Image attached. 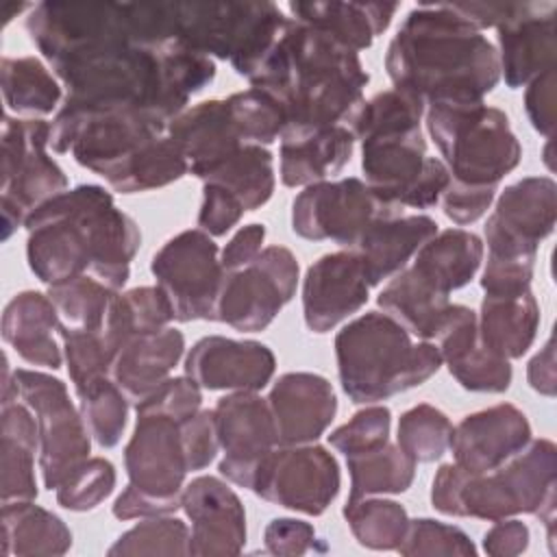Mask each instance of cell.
I'll list each match as a JSON object with an SVG mask.
<instances>
[{
    "label": "cell",
    "instance_id": "20",
    "mask_svg": "<svg viewBox=\"0 0 557 557\" xmlns=\"http://www.w3.org/2000/svg\"><path fill=\"white\" fill-rule=\"evenodd\" d=\"M181 509L191 522L189 555H237L246 544V511L218 476H196L183 487Z\"/></svg>",
    "mask_w": 557,
    "mask_h": 557
},
{
    "label": "cell",
    "instance_id": "11",
    "mask_svg": "<svg viewBox=\"0 0 557 557\" xmlns=\"http://www.w3.org/2000/svg\"><path fill=\"white\" fill-rule=\"evenodd\" d=\"M17 398L30 407L39 429V470L44 485L52 492L89 457L91 435L72 405L65 385L37 370H15Z\"/></svg>",
    "mask_w": 557,
    "mask_h": 557
},
{
    "label": "cell",
    "instance_id": "7",
    "mask_svg": "<svg viewBox=\"0 0 557 557\" xmlns=\"http://www.w3.org/2000/svg\"><path fill=\"white\" fill-rule=\"evenodd\" d=\"M170 41L196 54L228 59L239 76L250 78L287 17L274 2H168Z\"/></svg>",
    "mask_w": 557,
    "mask_h": 557
},
{
    "label": "cell",
    "instance_id": "57",
    "mask_svg": "<svg viewBox=\"0 0 557 557\" xmlns=\"http://www.w3.org/2000/svg\"><path fill=\"white\" fill-rule=\"evenodd\" d=\"M555 67L546 70L527 85L524 109L535 131L550 137L555 131Z\"/></svg>",
    "mask_w": 557,
    "mask_h": 557
},
{
    "label": "cell",
    "instance_id": "14",
    "mask_svg": "<svg viewBox=\"0 0 557 557\" xmlns=\"http://www.w3.org/2000/svg\"><path fill=\"white\" fill-rule=\"evenodd\" d=\"M150 272L168 296L174 320H213L222 265L218 246L200 228H187L168 239L152 257Z\"/></svg>",
    "mask_w": 557,
    "mask_h": 557
},
{
    "label": "cell",
    "instance_id": "56",
    "mask_svg": "<svg viewBox=\"0 0 557 557\" xmlns=\"http://www.w3.org/2000/svg\"><path fill=\"white\" fill-rule=\"evenodd\" d=\"M496 196V187H466L457 183H448L442 194V207L446 218H450L457 226H466L476 222L492 205Z\"/></svg>",
    "mask_w": 557,
    "mask_h": 557
},
{
    "label": "cell",
    "instance_id": "19",
    "mask_svg": "<svg viewBox=\"0 0 557 557\" xmlns=\"http://www.w3.org/2000/svg\"><path fill=\"white\" fill-rule=\"evenodd\" d=\"M274 352L255 339L207 335L185 357V376L202 389L259 392L274 376Z\"/></svg>",
    "mask_w": 557,
    "mask_h": 557
},
{
    "label": "cell",
    "instance_id": "62",
    "mask_svg": "<svg viewBox=\"0 0 557 557\" xmlns=\"http://www.w3.org/2000/svg\"><path fill=\"white\" fill-rule=\"evenodd\" d=\"M527 381L529 385L540 392L542 396H555V342L553 335L540 348V352L527 366Z\"/></svg>",
    "mask_w": 557,
    "mask_h": 557
},
{
    "label": "cell",
    "instance_id": "44",
    "mask_svg": "<svg viewBox=\"0 0 557 557\" xmlns=\"http://www.w3.org/2000/svg\"><path fill=\"white\" fill-rule=\"evenodd\" d=\"M63 342V357L74 389H83L98 379L109 376L111 363L120 350L109 331H57Z\"/></svg>",
    "mask_w": 557,
    "mask_h": 557
},
{
    "label": "cell",
    "instance_id": "37",
    "mask_svg": "<svg viewBox=\"0 0 557 557\" xmlns=\"http://www.w3.org/2000/svg\"><path fill=\"white\" fill-rule=\"evenodd\" d=\"M350 472L348 498L407 492L416 476V461L389 440L376 448L346 457Z\"/></svg>",
    "mask_w": 557,
    "mask_h": 557
},
{
    "label": "cell",
    "instance_id": "21",
    "mask_svg": "<svg viewBox=\"0 0 557 557\" xmlns=\"http://www.w3.org/2000/svg\"><path fill=\"white\" fill-rule=\"evenodd\" d=\"M370 285L359 257L350 250L322 255L302 281V315L313 333H326L368 302Z\"/></svg>",
    "mask_w": 557,
    "mask_h": 557
},
{
    "label": "cell",
    "instance_id": "41",
    "mask_svg": "<svg viewBox=\"0 0 557 557\" xmlns=\"http://www.w3.org/2000/svg\"><path fill=\"white\" fill-rule=\"evenodd\" d=\"M424 109L426 104L405 89L394 87L387 91H379L370 100H363L359 109L350 115V133L355 139L363 141L383 133L420 128Z\"/></svg>",
    "mask_w": 557,
    "mask_h": 557
},
{
    "label": "cell",
    "instance_id": "49",
    "mask_svg": "<svg viewBox=\"0 0 557 557\" xmlns=\"http://www.w3.org/2000/svg\"><path fill=\"white\" fill-rule=\"evenodd\" d=\"M392 413L385 405H372L357 411L348 422L337 426L329 442L333 448L344 453V457L376 448L389 440Z\"/></svg>",
    "mask_w": 557,
    "mask_h": 557
},
{
    "label": "cell",
    "instance_id": "60",
    "mask_svg": "<svg viewBox=\"0 0 557 557\" xmlns=\"http://www.w3.org/2000/svg\"><path fill=\"white\" fill-rule=\"evenodd\" d=\"M265 239V226L263 224H246L242 226L224 246L220 255V265L224 272L237 270L248 265L259 252L261 244Z\"/></svg>",
    "mask_w": 557,
    "mask_h": 557
},
{
    "label": "cell",
    "instance_id": "29",
    "mask_svg": "<svg viewBox=\"0 0 557 557\" xmlns=\"http://www.w3.org/2000/svg\"><path fill=\"white\" fill-rule=\"evenodd\" d=\"M26 403L2 400L0 409V498L2 505L35 500V453L39 448L37 418Z\"/></svg>",
    "mask_w": 557,
    "mask_h": 557
},
{
    "label": "cell",
    "instance_id": "46",
    "mask_svg": "<svg viewBox=\"0 0 557 557\" xmlns=\"http://www.w3.org/2000/svg\"><path fill=\"white\" fill-rule=\"evenodd\" d=\"M107 555H189V527L170 516L141 518L109 546Z\"/></svg>",
    "mask_w": 557,
    "mask_h": 557
},
{
    "label": "cell",
    "instance_id": "51",
    "mask_svg": "<svg viewBox=\"0 0 557 557\" xmlns=\"http://www.w3.org/2000/svg\"><path fill=\"white\" fill-rule=\"evenodd\" d=\"M202 394L200 385L191 381L189 376H176L168 379L154 394H150L146 400L135 405L137 411H157L172 416L176 420H185L200 411Z\"/></svg>",
    "mask_w": 557,
    "mask_h": 557
},
{
    "label": "cell",
    "instance_id": "4",
    "mask_svg": "<svg viewBox=\"0 0 557 557\" xmlns=\"http://www.w3.org/2000/svg\"><path fill=\"white\" fill-rule=\"evenodd\" d=\"M431 503L444 516L503 520L518 513L537 516L555 553L557 448L550 440L529 444L490 472H470L459 463H444L433 476Z\"/></svg>",
    "mask_w": 557,
    "mask_h": 557
},
{
    "label": "cell",
    "instance_id": "63",
    "mask_svg": "<svg viewBox=\"0 0 557 557\" xmlns=\"http://www.w3.org/2000/svg\"><path fill=\"white\" fill-rule=\"evenodd\" d=\"M24 9H28V4H7V11H4V22H9L11 17H13V13L17 11H24Z\"/></svg>",
    "mask_w": 557,
    "mask_h": 557
},
{
    "label": "cell",
    "instance_id": "42",
    "mask_svg": "<svg viewBox=\"0 0 557 557\" xmlns=\"http://www.w3.org/2000/svg\"><path fill=\"white\" fill-rule=\"evenodd\" d=\"M76 396L81 418L91 440L100 448L117 446L124 435L128 416V398L124 392L111 381V376H104L78 389Z\"/></svg>",
    "mask_w": 557,
    "mask_h": 557
},
{
    "label": "cell",
    "instance_id": "45",
    "mask_svg": "<svg viewBox=\"0 0 557 557\" xmlns=\"http://www.w3.org/2000/svg\"><path fill=\"white\" fill-rule=\"evenodd\" d=\"M244 144L268 146L283 137L287 117L274 96L250 87L226 98Z\"/></svg>",
    "mask_w": 557,
    "mask_h": 557
},
{
    "label": "cell",
    "instance_id": "48",
    "mask_svg": "<svg viewBox=\"0 0 557 557\" xmlns=\"http://www.w3.org/2000/svg\"><path fill=\"white\" fill-rule=\"evenodd\" d=\"M396 550L407 557H416V555L470 557V555H476V546L459 527L444 524L433 518L409 520L405 537Z\"/></svg>",
    "mask_w": 557,
    "mask_h": 557
},
{
    "label": "cell",
    "instance_id": "13",
    "mask_svg": "<svg viewBox=\"0 0 557 557\" xmlns=\"http://www.w3.org/2000/svg\"><path fill=\"white\" fill-rule=\"evenodd\" d=\"M366 181L348 176L307 185L292 202V231L309 242L331 239L350 250L359 235L381 215L398 213Z\"/></svg>",
    "mask_w": 557,
    "mask_h": 557
},
{
    "label": "cell",
    "instance_id": "54",
    "mask_svg": "<svg viewBox=\"0 0 557 557\" xmlns=\"http://www.w3.org/2000/svg\"><path fill=\"white\" fill-rule=\"evenodd\" d=\"M244 215L242 202L215 183H205L202 205L198 211V226L211 237L226 235Z\"/></svg>",
    "mask_w": 557,
    "mask_h": 557
},
{
    "label": "cell",
    "instance_id": "1",
    "mask_svg": "<svg viewBox=\"0 0 557 557\" xmlns=\"http://www.w3.org/2000/svg\"><path fill=\"white\" fill-rule=\"evenodd\" d=\"M24 226L28 268L48 287L91 272L117 292L141 244L137 222L100 185L65 189L28 213Z\"/></svg>",
    "mask_w": 557,
    "mask_h": 557
},
{
    "label": "cell",
    "instance_id": "25",
    "mask_svg": "<svg viewBox=\"0 0 557 557\" xmlns=\"http://www.w3.org/2000/svg\"><path fill=\"white\" fill-rule=\"evenodd\" d=\"M555 2H533L518 20L498 30L500 78L511 89L529 85L533 78L555 67Z\"/></svg>",
    "mask_w": 557,
    "mask_h": 557
},
{
    "label": "cell",
    "instance_id": "15",
    "mask_svg": "<svg viewBox=\"0 0 557 557\" xmlns=\"http://www.w3.org/2000/svg\"><path fill=\"white\" fill-rule=\"evenodd\" d=\"M250 492L272 505L320 516L339 492V466L318 444L274 446L263 459Z\"/></svg>",
    "mask_w": 557,
    "mask_h": 557
},
{
    "label": "cell",
    "instance_id": "40",
    "mask_svg": "<svg viewBox=\"0 0 557 557\" xmlns=\"http://www.w3.org/2000/svg\"><path fill=\"white\" fill-rule=\"evenodd\" d=\"M342 513L355 540L372 550H396L409 524L400 503L372 496L348 498Z\"/></svg>",
    "mask_w": 557,
    "mask_h": 557
},
{
    "label": "cell",
    "instance_id": "30",
    "mask_svg": "<svg viewBox=\"0 0 557 557\" xmlns=\"http://www.w3.org/2000/svg\"><path fill=\"white\" fill-rule=\"evenodd\" d=\"M292 20L311 26L359 54L381 35L398 4L387 2H289Z\"/></svg>",
    "mask_w": 557,
    "mask_h": 557
},
{
    "label": "cell",
    "instance_id": "35",
    "mask_svg": "<svg viewBox=\"0 0 557 557\" xmlns=\"http://www.w3.org/2000/svg\"><path fill=\"white\" fill-rule=\"evenodd\" d=\"M187 172L189 168L181 148L165 133L137 148L124 161L113 165L102 178L120 194H137L165 187Z\"/></svg>",
    "mask_w": 557,
    "mask_h": 557
},
{
    "label": "cell",
    "instance_id": "61",
    "mask_svg": "<svg viewBox=\"0 0 557 557\" xmlns=\"http://www.w3.org/2000/svg\"><path fill=\"white\" fill-rule=\"evenodd\" d=\"M181 503L161 500L139 494L135 487L126 485V490L113 503V516L117 520H135V518H154V516H170L176 511Z\"/></svg>",
    "mask_w": 557,
    "mask_h": 557
},
{
    "label": "cell",
    "instance_id": "33",
    "mask_svg": "<svg viewBox=\"0 0 557 557\" xmlns=\"http://www.w3.org/2000/svg\"><path fill=\"white\" fill-rule=\"evenodd\" d=\"M540 307L531 289L507 296H483L476 315L479 339L505 359L522 357L537 333Z\"/></svg>",
    "mask_w": 557,
    "mask_h": 557
},
{
    "label": "cell",
    "instance_id": "47",
    "mask_svg": "<svg viewBox=\"0 0 557 557\" xmlns=\"http://www.w3.org/2000/svg\"><path fill=\"white\" fill-rule=\"evenodd\" d=\"M115 487V468L104 457H87L54 490L57 503L67 511L96 509Z\"/></svg>",
    "mask_w": 557,
    "mask_h": 557
},
{
    "label": "cell",
    "instance_id": "32",
    "mask_svg": "<svg viewBox=\"0 0 557 557\" xmlns=\"http://www.w3.org/2000/svg\"><path fill=\"white\" fill-rule=\"evenodd\" d=\"M355 148L348 126H329L315 133L281 139V181L287 187H307L339 172Z\"/></svg>",
    "mask_w": 557,
    "mask_h": 557
},
{
    "label": "cell",
    "instance_id": "6",
    "mask_svg": "<svg viewBox=\"0 0 557 557\" xmlns=\"http://www.w3.org/2000/svg\"><path fill=\"white\" fill-rule=\"evenodd\" d=\"M379 294V307L420 339L440 335L450 292L470 283L483 261V242L463 228L437 231Z\"/></svg>",
    "mask_w": 557,
    "mask_h": 557
},
{
    "label": "cell",
    "instance_id": "17",
    "mask_svg": "<svg viewBox=\"0 0 557 557\" xmlns=\"http://www.w3.org/2000/svg\"><path fill=\"white\" fill-rule=\"evenodd\" d=\"M124 466L128 485L139 494L181 503L185 474L189 472L181 442V420L157 411H137L133 435L124 448Z\"/></svg>",
    "mask_w": 557,
    "mask_h": 557
},
{
    "label": "cell",
    "instance_id": "39",
    "mask_svg": "<svg viewBox=\"0 0 557 557\" xmlns=\"http://www.w3.org/2000/svg\"><path fill=\"white\" fill-rule=\"evenodd\" d=\"M115 289L87 274L50 285L48 296L59 315L57 331H98L104 324Z\"/></svg>",
    "mask_w": 557,
    "mask_h": 557
},
{
    "label": "cell",
    "instance_id": "9",
    "mask_svg": "<svg viewBox=\"0 0 557 557\" xmlns=\"http://www.w3.org/2000/svg\"><path fill=\"white\" fill-rule=\"evenodd\" d=\"M2 239L24 226L28 213L67 189V176L48 157L50 124L44 120H2Z\"/></svg>",
    "mask_w": 557,
    "mask_h": 557
},
{
    "label": "cell",
    "instance_id": "3",
    "mask_svg": "<svg viewBox=\"0 0 557 557\" xmlns=\"http://www.w3.org/2000/svg\"><path fill=\"white\" fill-rule=\"evenodd\" d=\"M248 81L283 107L287 117L283 137H298L348 122L363 102L370 76L357 52L311 26L287 20Z\"/></svg>",
    "mask_w": 557,
    "mask_h": 557
},
{
    "label": "cell",
    "instance_id": "38",
    "mask_svg": "<svg viewBox=\"0 0 557 557\" xmlns=\"http://www.w3.org/2000/svg\"><path fill=\"white\" fill-rule=\"evenodd\" d=\"M205 183L224 187L242 202L244 211H255L263 207L274 191L272 152L265 146L244 144L222 161Z\"/></svg>",
    "mask_w": 557,
    "mask_h": 557
},
{
    "label": "cell",
    "instance_id": "50",
    "mask_svg": "<svg viewBox=\"0 0 557 557\" xmlns=\"http://www.w3.org/2000/svg\"><path fill=\"white\" fill-rule=\"evenodd\" d=\"M122 300L133 335L161 331L174 320L172 305L157 285L128 289L122 294Z\"/></svg>",
    "mask_w": 557,
    "mask_h": 557
},
{
    "label": "cell",
    "instance_id": "28",
    "mask_svg": "<svg viewBox=\"0 0 557 557\" xmlns=\"http://www.w3.org/2000/svg\"><path fill=\"white\" fill-rule=\"evenodd\" d=\"M183 350L185 337L172 326L131 335L117 350L109 376L128 403L139 405L170 379Z\"/></svg>",
    "mask_w": 557,
    "mask_h": 557
},
{
    "label": "cell",
    "instance_id": "31",
    "mask_svg": "<svg viewBox=\"0 0 557 557\" xmlns=\"http://www.w3.org/2000/svg\"><path fill=\"white\" fill-rule=\"evenodd\" d=\"M59 329V315L48 294L20 292L2 313V339L30 366L61 368V350L52 337Z\"/></svg>",
    "mask_w": 557,
    "mask_h": 557
},
{
    "label": "cell",
    "instance_id": "34",
    "mask_svg": "<svg viewBox=\"0 0 557 557\" xmlns=\"http://www.w3.org/2000/svg\"><path fill=\"white\" fill-rule=\"evenodd\" d=\"M72 531L52 511L33 500L2 505V557L65 555Z\"/></svg>",
    "mask_w": 557,
    "mask_h": 557
},
{
    "label": "cell",
    "instance_id": "43",
    "mask_svg": "<svg viewBox=\"0 0 557 557\" xmlns=\"http://www.w3.org/2000/svg\"><path fill=\"white\" fill-rule=\"evenodd\" d=\"M450 437L453 422L442 409L429 403H420L398 418L396 444L416 463H431L440 459L450 448Z\"/></svg>",
    "mask_w": 557,
    "mask_h": 557
},
{
    "label": "cell",
    "instance_id": "23",
    "mask_svg": "<svg viewBox=\"0 0 557 557\" xmlns=\"http://www.w3.org/2000/svg\"><path fill=\"white\" fill-rule=\"evenodd\" d=\"M531 440L527 416L509 403H500L466 416L453 426L450 450L455 463L470 472H490L520 453Z\"/></svg>",
    "mask_w": 557,
    "mask_h": 557
},
{
    "label": "cell",
    "instance_id": "36",
    "mask_svg": "<svg viewBox=\"0 0 557 557\" xmlns=\"http://www.w3.org/2000/svg\"><path fill=\"white\" fill-rule=\"evenodd\" d=\"M2 98L15 117L39 120L57 109L61 87L35 57H4L0 63Z\"/></svg>",
    "mask_w": 557,
    "mask_h": 557
},
{
    "label": "cell",
    "instance_id": "53",
    "mask_svg": "<svg viewBox=\"0 0 557 557\" xmlns=\"http://www.w3.org/2000/svg\"><path fill=\"white\" fill-rule=\"evenodd\" d=\"M535 257H487L481 274L485 296H507L531 289Z\"/></svg>",
    "mask_w": 557,
    "mask_h": 557
},
{
    "label": "cell",
    "instance_id": "55",
    "mask_svg": "<svg viewBox=\"0 0 557 557\" xmlns=\"http://www.w3.org/2000/svg\"><path fill=\"white\" fill-rule=\"evenodd\" d=\"M263 544L270 555L298 557L313 548L315 531L298 518H274L263 529Z\"/></svg>",
    "mask_w": 557,
    "mask_h": 557
},
{
    "label": "cell",
    "instance_id": "5",
    "mask_svg": "<svg viewBox=\"0 0 557 557\" xmlns=\"http://www.w3.org/2000/svg\"><path fill=\"white\" fill-rule=\"evenodd\" d=\"M335 359L342 389L357 405L418 387L442 366L435 344H413L405 326L379 311L355 318L335 335Z\"/></svg>",
    "mask_w": 557,
    "mask_h": 557
},
{
    "label": "cell",
    "instance_id": "12",
    "mask_svg": "<svg viewBox=\"0 0 557 557\" xmlns=\"http://www.w3.org/2000/svg\"><path fill=\"white\" fill-rule=\"evenodd\" d=\"M298 261L285 246H268L244 268L222 274L213 320L242 333L270 326L276 313L294 298Z\"/></svg>",
    "mask_w": 557,
    "mask_h": 557
},
{
    "label": "cell",
    "instance_id": "24",
    "mask_svg": "<svg viewBox=\"0 0 557 557\" xmlns=\"http://www.w3.org/2000/svg\"><path fill=\"white\" fill-rule=\"evenodd\" d=\"M437 350L448 372L463 389L481 394H503L511 385L509 359L492 352L476 331V313L466 305H453L435 337Z\"/></svg>",
    "mask_w": 557,
    "mask_h": 557
},
{
    "label": "cell",
    "instance_id": "8",
    "mask_svg": "<svg viewBox=\"0 0 557 557\" xmlns=\"http://www.w3.org/2000/svg\"><path fill=\"white\" fill-rule=\"evenodd\" d=\"M426 131L435 141L450 183L466 187H498L518 168L522 148L509 117L481 102L426 104Z\"/></svg>",
    "mask_w": 557,
    "mask_h": 557
},
{
    "label": "cell",
    "instance_id": "22",
    "mask_svg": "<svg viewBox=\"0 0 557 557\" xmlns=\"http://www.w3.org/2000/svg\"><path fill=\"white\" fill-rule=\"evenodd\" d=\"M265 403L276 446L313 444L337 413L333 385L313 372H285L272 385Z\"/></svg>",
    "mask_w": 557,
    "mask_h": 557
},
{
    "label": "cell",
    "instance_id": "18",
    "mask_svg": "<svg viewBox=\"0 0 557 557\" xmlns=\"http://www.w3.org/2000/svg\"><path fill=\"white\" fill-rule=\"evenodd\" d=\"M218 444L224 453L218 470L226 481L252 490L263 459L276 446L265 398L257 392H231L213 407Z\"/></svg>",
    "mask_w": 557,
    "mask_h": 557
},
{
    "label": "cell",
    "instance_id": "52",
    "mask_svg": "<svg viewBox=\"0 0 557 557\" xmlns=\"http://www.w3.org/2000/svg\"><path fill=\"white\" fill-rule=\"evenodd\" d=\"M181 442L187 470L196 472L207 468L215 459L220 448L213 411L200 409L194 416L181 420Z\"/></svg>",
    "mask_w": 557,
    "mask_h": 557
},
{
    "label": "cell",
    "instance_id": "16",
    "mask_svg": "<svg viewBox=\"0 0 557 557\" xmlns=\"http://www.w3.org/2000/svg\"><path fill=\"white\" fill-rule=\"evenodd\" d=\"M555 215L557 185L550 176H527L505 187L483 226L487 257H535L553 233Z\"/></svg>",
    "mask_w": 557,
    "mask_h": 557
},
{
    "label": "cell",
    "instance_id": "10",
    "mask_svg": "<svg viewBox=\"0 0 557 557\" xmlns=\"http://www.w3.org/2000/svg\"><path fill=\"white\" fill-rule=\"evenodd\" d=\"M366 185L387 205L429 209L450 183L442 159L426 154L420 128L374 135L361 141Z\"/></svg>",
    "mask_w": 557,
    "mask_h": 557
},
{
    "label": "cell",
    "instance_id": "27",
    "mask_svg": "<svg viewBox=\"0 0 557 557\" xmlns=\"http://www.w3.org/2000/svg\"><path fill=\"white\" fill-rule=\"evenodd\" d=\"M437 235V222L429 215L387 213L376 218L352 244L370 287L398 274L407 261Z\"/></svg>",
    "mask_w": 557,
    "mask_h": 557
},
{
    "label": "cell",
    "instance_id": "59",
    "mask_svg": "<svg viewBox=\"0 0 557 557\" xmlns=\"http://www.w3.org/2000/svg\"><path fill=\"white\" fill-rule=\"evenodd\" d=\"M529 527L518 518H503L483 535V550L492 557H516L529 548Z\"/></svg>",
    "mask_w": 557,
    "mask_h": 557
},
{
    "label": "cell",
    "instance_id": "26",
    "mask_svg": "<svg viewBox=\"0 0 557 557\" xmlns=\"http://www.w3.org/2000/svg\"><path fill=\"white\" fill-rule=\"evenodd\" d=\"M168 135L181 148L189 174L202 181L244 146L226 98L205 100L185 109L168 124Z\"/></svg>",
    "mask_w": 557,
    "mask_h": 557
},
{
    "label": "cell",
    "instance_id": "2",
    "mask_svg": "<svg viewBox=\"0 0 557 557\" xmlns=\"http://www.w3.org/2000/svg\"><path fill=\"white\" fill-rule=\"evenodd\" d=\"M385 70L424 104L481 102L500 83L498 52L448 4H418L392 37Z\"/></svg>",
    "mask_w": 557,
    "mask_h": 557
},
{
    "label": "cell",
    "instance_id": "58",
    "mask_svg": "<svg viewBox=\"0 0 557 557\" xmlns=\"http://www.w3.org/2000/svg\"><path fill=\"white\" fill-rule=\"evenodd\" d=\"M533 2H453L448 4L459 17L470 22L474 28H500L531 9Z\"/></svg>",
    "mask_w": 557,
    "mask_h": 557
}]
</instances>
